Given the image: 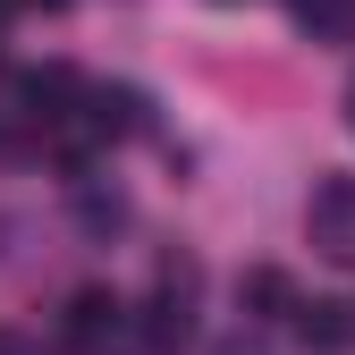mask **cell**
<instances>
[{
	"instance_id": "1",
	"label": "cell",
	"mask_w": 355,
	"mask_h": 355,
	"mask_svg": "<svg viewBox=\"0 0 355 355\" xmlns=\"http://www.w3.org/2000/svg\"><path fill=\"white\" fill-rule=\"evenodd\" d=\"M313 237H322V254L355 262V178H330L313 195Z\"/></svg>"
},
{
	"instance_id": "2",
	"label": "cell",
	"mask_w": 355,
	"mask_h": 355,
	"mask_svg": "<svg viewBox=\"0 0 355 355\" xmlns=\"http://www.w3.org/2000/svg\"><path fill=\"white\" fill-rule=\"evenodd\" d=\"M119 322H127V304L119 296H102V288H85V296H68V338L76 347H102V338H119Z\"/></svg>"
},
{
	"instance_id": "3",
	"label": "cell",
	"mask_w": 355,
	"mask_h": 355,
	"mask_svg": "<svg viewBox=\"0 0 355 355\" xmlns=\"http://www.w3.org/2000/svg\"><path fill=\"white\" fill-rule=\"evenodd\" d=\"M296 330L313 347H338V338H355V313L347 304H296Z\"/></svg>"
},
{
	"instance_id": "4",
	"label": "cell",
	"mask_w": 355,
	"mask_h": 355,
	"mask_svg": "<svg viewBox=\"0 0 355 355\" xmlns=\"http://www.w3.org/2000/svg\"><path fill=\"white\" fill-rule=\"evenodd\" d=\"M144 338H153V347H178V338H187V296L161 288V296L144 304Z\"/></svg>"
},
{
	"instance_id": "5",
	"label": "cell",
	"mask_w": 355,
	"mask_h": 355,
	"mask_svg": "<svg viewBox=\"0 0 355 355\" xmlns=\"http://www.w3.org/2000/svg\"><path fill=\"white\" fill-rule=\"evenodd\" d=\"M68 94H76V76H68V68H42V76H26V102H34L42 119H51V102H68Z\"/></svg>"
},
{
	"instance_id": "6",
	"label": "cell",
	"mask_w": 355,
	"mask_h": 355,
	"mask_svg": "<svg viewBox=\"0 0 355 355\" xmlns=\"http://www.w3.org/2000/svg\"><path fill=\"white\" fill-rule=\"evenodd\" d=\"M245 296H254V304H288V279H279V271H254Z\"/></svg>"
}]
</instances>
